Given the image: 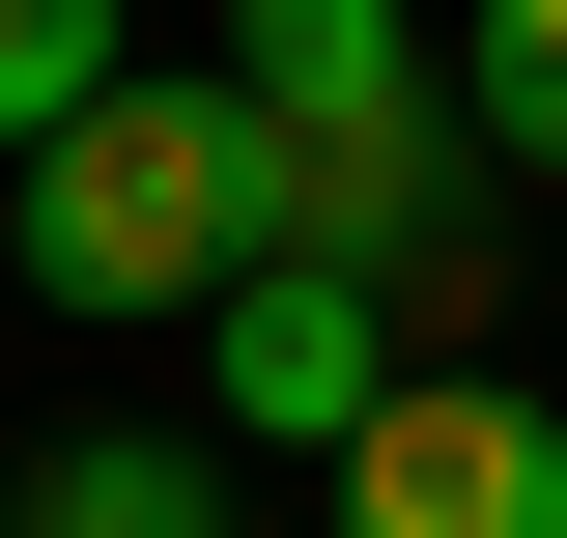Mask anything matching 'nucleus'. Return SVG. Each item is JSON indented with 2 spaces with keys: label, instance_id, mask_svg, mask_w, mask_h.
<instances>
[{
  "label": "nucleus",
  "instance_id": "1",
  "mask_svg": "<svg viewBox=\"0 0 567 538\" xmlns=\"http://www.w3.org/2000/svg\"><path fill=\"white\" fill-rule=\"evenodd\" d=\"M227 85H256V142H284V256H341V283L454 256L483 114H454V58H425L398 0H227Z\"/></svg>",
  "mask_w": 567,
  "mask_h": 538
},
{
  "label": "nucleus",
  "instance_id": "2",
  "mask_svg": "<svg viewBox=\"0 0 567 538\" xmlns=\"http://www.w3.org/2000/svg\"><path fill=\"white\" fill-rule=\"evenodd\" d=\"M29 283H58V312H227V283H284L256 85H114V114L29 170Z\"/></svg>",
  "mask_w": 567,
  "mask_h": 538
},
{
  "label": "nucleus",
  "instance_id": "3",
  "mask_svg": "<svg viewBox=\"0 0 567 538\" xmlns=\"http://www.w3.org/2000/svg\"><path fill=\"white\" fill-rule=\"evenodd\" d=\"M341 538H567V397H511V369H398V425L341 454Z\"/></svg>",
  "mask_w": 567,
  "mask_h": 538
},
{
  "label": "nucleus",
  "instance_id": "4",
  "mask_svg": "<svg viewBox=\"0 0 567 538\" xmlns=\"http://www.w3.org/2000/svg\"><path fill=\"white\" fill-rule=\"evenodd\" d=\"M199 369H227V425H284V454H369V425H398V283L284 256V283L199 312Z\"/></svg>",
  "mask_w": 567,
  "mask_h": 538
},
{
  "label": "nucleus",
  "instance_id": "5",
  "mask_svg": "<svg viewBox=\"0 0 567 538\" xmlns=\"http://www.w3.org/2000/svg\"><path fill=\"white\" fill-rule=\"evenodd\" d=\"M114 85H142V58H114V0H0V170H58Z\"/></svg>",
  "mask_w": 567,
  "mask_h": 538
},
{
  "label": "nucleus",
  "instance_id": "6",
  "mask_svg": "<svg viewBox=\"0 0 567 538\" xmlns=\"http://www.w3.org/2000/svg\"><path fill=\"white\" fill-rule=\"evenodd\" d=\"M454 114H483V170H567V0H483L454 29Z\"/></svg>",
  "mask_w": 567,
  "mask_h": 538
},
{
  "label": "nucleus",
  "instance_id": "7",
  "mask_svg": "<svg viewBox=\"0 0 567 538\" xmlns=\"http://www.w3.org/2000/svg\"><path fill=\"white\" fill-rule=\"evenodd\" d=\"M29 538H227V510H199V454L85 425V454H29Z\"/></svg>",
  "mask_w": 567,
  "mask_h": 538
}]
</instances>
